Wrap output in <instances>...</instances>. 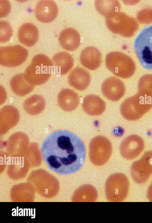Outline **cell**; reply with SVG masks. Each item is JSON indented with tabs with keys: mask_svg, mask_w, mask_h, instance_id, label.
<instances>
[{
	"mask_svg": "<svg viewBox=\"0 0 152 223\" xmlns=\"http://www.w3.org/2000/svg\"><path fill=\"white\" fill-rule=\"evenodd\" d=\"M53 66L48 56L42 54H37L33 57L31 64L26 68L24 73L25 77L34 86L42 85L49 79Z\"/></svg>",
	"mask_w": 152,
	"mask_h": 223,
	"instance_id": "7a4b0ae2",
	"label": "cell"
},
{
	"mask_svg": "<svg viewBox=\"0 0 152 223\" xmlns=\"http://www.w3.org/2000/svg\"><path fill=\"white\" fill-rule=\"evenodd\" d=\"M43 157L49 166L64 174L75 173L83 166L85 147L75 134L65 130L49 134L41 146Z\"/></svg>",
	"mask_w": 152,
	"mask_h": 223,
	"instance_id": "6da1fadb",
	"label": "cell"
},
{
	"mask_svg": "<svg viewBox=\"0 0 152 223\" xmlns=\"http://www.w3.org/2000/svg\"><path fill=\"white\" fill-rule=\"evenodd\" d=\"M152 108V98L138 93L126 99L120 107L122 116L130 121L137 120L142 117Z\"/></svg>",
	"mask_w": 152,
	"mask_h": 223,
	"instance_id": "3957f363",
	"label": "cell"
},
{
	"mask_svg": "<svg viewBox=\"0 0 152 223\" xmlns=\"http://www.w3.org/2000/svg\"><path fill=\"white\" fill-rule=\"evenodd\" d=\"M58 12L57 6L52 0H42L36 4L34 13L39 21L48 23L52 22L56 17Z\"/></svg>",
	"mask_w": 152,
	"mask_h": 223,
	"instance_id": "7c38bea8",
	"label": "cell"
},
{
	"mask_svg": "<svg viewBox=\"0 0 152 223\" xmlns=\"http://www.w3.org/2000/svg\"><path fill=\"white\" fill-rule=\"evenodd\" d=\"M107 68L114 74L123 78L131 77L135 72L134 66L126 55L114 52L108 54L105 58Z\"/></svg>",
	"mask_w": 152,
	"mask_h": 223,
	"instance_id": "5b68a950",
	"label": "cell"
},
{
	"mask_svg": "<svg viewBox=\"0 0 152 223\" xmlns=\"http://www.w3.org/2000/svg\"><path fill=\"white\" fill-rule=\"evenodd\" d=\"M138 93L144 96L152 97V75L146 74L140 79L138 84Z\"/></svg>",
	"mask_w": 152,
	"mask_h": 223,
	"instance_id": "cb8c5ba5",
	"label": "cell"
},
{
	"mask_svg": "<svg viewBox=\"0 0 152 223\" xmlns=\"http://www.w3.org/2000/svg\"><path fill=\"white\" fill-rule=\"evenodd\" d=\"M110 142L105 137L96 136L91 141L89 145V156L94 164L100 166L109 160L112 153Z\"/></svg>",
	"mask_w": 152,
	"mask_h": 223,
	"instance_id": "52a82bcc",
	"label": "cell"
},
{
	"mask_svg": "<svg viewBox=\"0 0 152 223\" xmlns=\"http://www.w3.org/2000/svg\"><path fill=\"white\" fill-rule=\"evenodd\" d=\"M10 85L12 91L20 96L28 94L34 87V86L27 81L23 73L18 74L12 77L10 81Z\"/></svg>",
	"mask_w": 152,
	"mask_h": 223,
	"instance_id": "ffe728a7",
	"label": "cell"
},
{
	"mask_svg": "<svg viewBox=\"0 0 152 223\" xmlns=\"http://www.w3.org/2000/svg\"><path fill=\"white\" fill-rule=\"evenodd\" d=\"M45 101L41 96L35 94L27 99L24 106L26 111L31 114H37L41 111L45 107Z\"/></svg>",
	"mask_w": 152,
	"mask_h": 223,
	"instance_id": "7402d4cb",
	"label": "cell"
},
{
	"mask_svg": "<svg viewBox=\"0 0 152 223\" xmlns=\"http://www.w3.org/2000/svg\"><path fill=\"white\" fill-rule=\"evenodd\" d=\"M52 62L56 68L57 74L61 75L66 74L72 67L74 63L72 56L64 52H58L53 57Z\"/></svg>",
	"mask_w": 152,
	"mask_h": 223,
	"instance_id": "d6986e66",
	"label": "cell"
},
{
	"mask_svg": "<svg viewBox=\"0 0 152 223\" xmlns=\"http://www.w3.org/2000/svg\"><path fill=\"white\" fill-rule=\"evenodd\" d=\"M82 107L84 111L92 116L101 115L105 111L106 104L104 101L99 96L89 94L83 99Z\"/></svg>",
	"mask_w": 152,
	"mask_h": 223,
	"instance_id": "e0dca14e",
	"label": "cell"
},
{
	"mask_svg": "<svg viewBox=\"0 0 152 223\" xmlns=\"http://www.w3.org/2000/svg\"><path fill=\"white\" fill-rule=\"evenodd\" d=\"M80 36L78 32L72 28L65 29L61 33L59 41L64 49L72 51L76 50L80 44Z\"/></svg>",
	"mask_w": 152,
	"mask_h": 223,
	"instance_id": "5bb4252c",
	"label": "cell"
},
{
	"mask_svg": "<svg viewBox=\"0 0 152 223\" xmlns=\"http://www.w3.org/2000/svg\"><path fill=\"white\" fill-rule=\"evenodd\" d=\"M130 171L136 182L142 184L146 182L152 174V150L145 152L139 160L134 162Z\"/></svg>",
	"mask_w": 152,
	"mask_h": 223,
	"instance_id": "9c48e42d",
	"label": "cell"
},
{
	"mask_svg": "<svg viewBox=\"0 0 152 223\" xmlns=\"http://www.w3.org/2000/svg\"><path fill=\"white\" fill-rule=\"evenodd\" d=\"M80 58L81 64L91 70L98 68L102 62L101 52L94 46H89L83 49L80 54Z\"/></svg>",
	"mask_w": 152,
	"mask_h": 223,
	"instance_id": "4fadbf2b",
	"label": "cell"
},
{
	"mask_svg": "<svg viewBox=\"0 0 152 223\" xmlns=\"http://www.w3.org/2000/svg\"><path fill=\"white\" fill-rule=\"evenodd\" d=\"M129 187V181L125 175L121 173L112 174L105 183L106 198L109 201H122L127 196Z\"/></svg>",
	"mask_w": 152,
	"mask_h": 223,
	"instance_id": "8992f818",
	"label": "cell"
},
{
	"mask_svg": "<svg viewBox=\"0 0 152 223\" xmlns=\"http://www.w3.org/2000/svg\"><path fill=\"white\" fill-rule=\"evenodd\" d=\"M28 54V50L19 45L1 47L0 48V64L7 67L18 66L26 61Z\"/></svg>",
	"mask_w": 152,
	"mask_h": 223,
	"instance_id": "ba28073f",
	"label": "cell"
},
{
	"mask_svg": "<svg viewBox=\"0 0 152 223\" xmlns=\"http://www.w3.org/2000/svg\"><path fill=\"white\" fill-rule=\"evenodd\" d=\"M95 5L98 12L106 17L117 12L119 7L118 1L115 0L96 1Z\"/></svg>",
	"mask_w": 152,
	"mask_h": 223,
	"instance_id": "603a6c76",
	"label": "cell"
},
{
	"mask_svg": "<svg viewBox=\"0 0 152 223\" xmlns=\"http://www.w3.org/2000/svg\"><path fill=\"white\" fill-rule=\"evenodd\" d=\"M18 35L19 41L21 43L26 46H31L38 40V30L33 24L26 23L23 24L20 27Z\"/></svg>",
	"mask_w": 152,
	"mask_h": 223,
	"instance_id": "ac0fdd59",
	"label": "cell"
},
{
	"mask_svg": "<svg viewBox=\"0 0 152 223\" xmlns=\"http://www.w3.org/2000/svg\"><path fill=\"white\" fill-rule=\"evenodd\" d=\"M134 47L142 65L152 71V25L140 31L135 39Z\"/></svg>",
	"mask_w": 152,
	"mask_h": 223,
	"instance_id": "277c9868",
	"label": "cell"
},
{
	"mask_svg": "<svg viewBox=\"0 0 152 223\" xmlns=\"http://www.w3.org/2000/svg\"><path fill=\"white\" fill-rule=\"evenodd\" d=\"M69 84L77 90L83 91L89 85L91 76L89 73L83 68L77 67L69 74L68 78Z\"/></svg>",
	"mask_w": 152,
	"mask_h": 223,
	"instance_id": "9a60e30c",
	"label": "cell"
},
{
	"mask_svg": "<svg viewBox=\"0 0 152 223\" xmlns=\"http://www.w3.org/2000/svg\"><path fill=\"white\" fill-rule=\"evenodd\" d=\"M144 146V142L141 137L136 134H132L126 137L121 142L120 152L125 159L132 160L140 154Z\"/></svg>",
	"mask_w": 152,
	"mask_h": 223,
	"instance_id": "30bf717a",
	"label": "cell"
},
{
	"mask_svg": "<svg viewBox=\"0 0 152 223\" xmlns=\"http://www.w3.org/2000/svg\"><path fill=\"white\" fill-rule=\"evenodd\" d=\"M78 94L69 89L62 90L58 96V101L60 107L66 111L70 112L75 110L79 102Z\"/></svg>",
	"mask_w": 152,
	"mask_h": 223,
	"instance_id": "2e32d148",
	"label": "cell"
},
{
	"mask_svg": "<svg viewBox=\"0 0 152 223\" xmlns=\"http://www.w3.org/2000/svg\"><path fill=\"white\" fill-rule=\"evenodd\" d=\"M0 17H4L7 16L10 12V5L8 1L1 0Z\"/></svg>",
	"mask_w": 152,
	"mask_h": 223,
	"instance_id": "484cf974",
	"label": "cell"
},
{
	"mask_svg": "<svg viewBox=\"0 0 152 223\" xmlns=\"http://www.w3.org/2000/svg\"><path fill=\"white\" fill-rule=\"evenodd\" d=\"M102 91L107 99L116 101L124 95L125 87L121 80L115 77H111L104 81L102 86Z\"/></svg>",
	"mask_w": 152,
	"mask_h": 223,
	"instance_id": "8fae6325",
	"label": "cell"
},
{
	"mask_svg": "<svg viewBox=\"0 0 152 223\" xmlns=\"http://www.w3.org/2000/svg\"><path fill=\"white\" fill-rule=\"evenodd\" d=\"M96 189L89 185H83L76 190L72 198L73 202H94L97 198Z\"/></svg>",
	"mask_w": 152,
	"mask_h": 223,
	"instance_id": "44dd1931",
	"label": "cell"
},
{
	"mask_svg": "<svg viewBox=\"0 0 152 223\" xmlns=\"http://www.w3.org/2000/svg\"><path fill=\"white\" fill-rule=\"evenodd\" d=\"M147 196L149 200L152 202V182L148 189Z\"/></svg>",
	"mask_w": 152,
	"mask_h": 223,
	"instance_id": "4316f807",
	"label": "cell"
},
{
	"mask_svg": "<svg viewBox=\"0 0 152 223\" xmlns=\"http://www.w3.org/2000/svg\"><path fill=\"white\" fill-rule=\"evenodd\" d=\"M13 34L12 27L10 24L5 21L0 22V42L4 43L10 40Z\"/></svg>",
	"mask_w": 152,
	"mask_h": 223,
	"instance_id": "d4e9b609",
	"label": "cell"
}]
</instances>
